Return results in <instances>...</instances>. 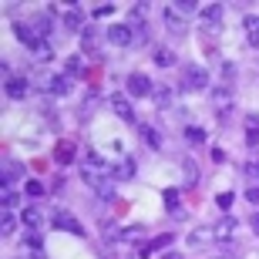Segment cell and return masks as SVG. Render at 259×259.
I'll return each instance as SVG.
<instances>
[{"label":"cell","mask_w":259,"mask_h":259,"mask_svg":"<svg viewBox=\"0 0 259 259\" xmlns=\"http://www.w3.org/2000/svg\"><path fill=\"white\" fill-rule=\"evenodd\" d=\"M34 30H37V37H40V40H44V37L51 34V17H48V14L34 17Z\"/></svg>","instance_id":"44dd1931"},{"label":"cell","mask_w":259,"mask_h":259,"mask_svg":"<svg viewBox=\"0 0 259 259\" xmlns=\"http://www.w3.org/2000/svg\"><path fill=\"white\" fill-rule=\"evenodd\" d=\"M246 172H249L252 179H259V155H256V158H249V165H246Z\"/></svg>","instance_id":"ab89813d"},{"label":"cell","mask_w":259,"mask_h":259,"mask_svg":"<svg viewBox=\"0 0 259 259\" xmlns=\"http://www.w3.org/2000/svg\"><path fill=\"white\" fill-rule=\"evenodd\" d=\"M182 168H185V185H195V162H192V158H185Z\"/></svg>","instance_id":"f546056e"},{"label":"cell","mask_w":259,"mask_h":259,"mask_svg":"<svg viewBox=\"0 0 259 259\" xmlns=\"http://www.w3.org/2000/svg\"><path fill=\"white\" fill-rule=\"evenodd\" d=\"M118 179H125V182H132V179H135V158H121V168H118Z\"/></svg>","instance_id":"d4e9b609"},{"label":"cell","mask_w":259,"mask_h":259,"mask_svg":"<svg viewBox=\"0 0 259 259\" xmlns=\"http://www.w3.org/2000/svg\"><path fill=\"white\" fill-rule=\"evenodd\" d=\"M115 14V4H101V7L95 10V17H111Z\"/></svg>","instance_id":"74e56055"},{"label":"cell","mask_w":259,"mask_h":259,"mask_svg":"<svg viewBox=\"0 0 259 259\" xmlns=\"http://www.w3.org/2000/svg\"><path fill=\"white\" fill-rule=\"evenodd\" d=\"M10 179H24V165L20 162H7V168H4V182H10Z\"/></svg>","instance_id":"cb8c5ba5"},{"label":"cell","mask_w":259,"mask_h":259,"mask_svg":"<svg viewBox=\"0 0 259 259\" xmlns=\"http://www.w3.org/2000/svg\"><path fill=\"white\" fill-rule=\"evenodd\" d=\"M27 195L30 199H40V195H44V185L40 182H27Z\"/></svg>","instance_id":"d590c367"},{"label":"cell","mask_w":259,"mask_h":259,"mask_svg":"<svg viewBox=\"0 0 259 259\" xmlns=\"http://www.w3.org/2000/svg\"><path fill=\"white\" fill-rule=\"evenodd\" d=\"M242 27H246V40H249L252 48H259V17L249 14V17L242 20Z\"/></svg>","instance_id":"9a60e30c"},{"label":"cell","mask_w":259,"mask_h":259,"mask_svg":"<svg viewBox=\"0 0 259 259\" xmlns=\"http://www.w3.org/2000/svg\"><path fill=\"white\" fill-rule=\"evenodd\" d=\"M34 54H37L40 61H51V44H48V40H40L37 48H34Z\"/></svg>","instance_id":"836d02e7"},{"label":"cell","mask_w":259,"mask_h":259,"mask_svg":"<svg viewBox=\"0 0 259 259\" xmlns=\"http://www.w3.org/2000/svg\"><path fill=\"white\" fill-rule=\"evenodd\" d=\"M162 199H165V209H168V212H175V215H182V202H179V189H165V192H162Z\"/></svg>","instance_id":"e0dca14e"},{"label":"cell","mask_w":259,"mask_h":259,"mask_svg":"<svg viewBox=\"0 0 259 259\" xmlns=\"http://www.w3.org/2000/svg\"><path fill=\"white\" fill-rule=\"evenodd\" d=\"M182 88H185V91H205V88H209V74H205V67H199V64L185 67Z\"/></svg>","instance_id":"3957f363"},{"label":"cell","mask_w":259,"mask_h":259,"mask_svg":"<svg viewBox=\"0 0 259 259\" xmlns=\"http://www.w3.org/2000/svg\"><path fill=\"white\" fill-rule=\"evenodd\" d=\"M165 246H172V232H162V236H155L152 242L138 246V249H135V256H138V259H148L155 249H165Z\"/></svg>","instance_id":"8992f818"},{"label":"cell","mask_w":259,"mask_h":259,"mask_svg":"<svg viewBox=\"0 0 259 259\" xmlns=\"http://www.w3.org/2000/svg\"><path fill=\"white\" fill-rule=\"evenodd\" d=\"M165 27L172 30V34H185V27H189V24H185L182 14H175V10L168 7V10H165Z\"/></svg>","instance_id":"5bb4252c"},{"label":"cell","mask_w":259,"mask_h":259,"mask_svg":"<svg viewBox=\"0 0 259 259\" xmlns=\"http://www.w3.org/2000/svg\"><path fill=\"white\" fill-rule=\"evenodd\" d=\"M185 142H189V145H202V142H205V132L195 128V125H189V128H185Z\"/></svg>","instance_id":"484cf974"},{"label":"cell","mask_w":259,"mask_h":259,"mask_svg":"<svg viewBox=\"0 0 259 259\" xmlns=\"http://www.w3.org/2000/svg\"><path fill=\"white\" fill-rule=\"evenodd\" d=\"M54 229H61V232H71V236H84V226H81V222L74 219V215H71V212H64V209H58L54 212Z\"/></svg>","instance_id":"277c9868"},{"label":"cell","mask_w":259,"mask_h":259,"mask_svg":"<svg viewBox=\"0 0 259 259\" xmlns=\"http://www.w3.org/2000/svg\"><path fill=\"white\" fill-rule=\"evenodd\" d=\"M14 34H17L20 44H27L30 51L40 44V37H37V30H34V24H14Z\"/></svg>","instance_id":"7c38bea8"},{"label":"cell","mask_w":259,"mask_h":259,"mask_svg":"<svg viewBox=\"0 0 259 259\" xmlns=\"http://www.w3.org/2000/svg\"><path fill=\"white\" fill-rule=\"evenodd\" d=\"M17 229V219H14V212L4 209V236H10V232Z\"/></svg>","instance_id":"83f0119b"},{"label":"cell","mask_w":259,"mask_h":259,"mask_svg":"<svg viewBox=\"0 0 259 259\" xmlns=\"http://www.w3.org/2000/svg\"><path fill=\"white\" fill-rule=\"evenodd\" d=\"M81 48H84V51H95V48H98V34H95V27H84V30H81Z\"/></svg>","instance_id":"7402d4cb"},{"label":"cell","mask_w":259,"mask_h":259,"mask_svg":"<svg viewBox=\"0 0 259 259\" xmlns=\"http://www.w3.org/2000/svg\"><path fill=\"white\" fill-rule=\"evenodd\" d=\"M215 205H219L222 212H229V205H232V192H219V195H215Z\"/></svg>","instance_id":"1f68e13d"},{"label":"cell","mask_w":259,"mask_h":259,"mask_svg":"<svg viewBox=\"0 0 259 259\" xmlns=\"http://www.w3.org/2000/svg\"><path fill=\"white\" fill-rule=\"evenodd\" d=\"M168 7H172L175 14H182V17H192L195 10H199V7H195V4H189V0H185V4H168Z\"/></svg>","instance_id":"4316f807"},{"label":"cell","mask_w":259,"mask_h":259,"mask_svg":"<svg viewBox=\"0 0 259 259\" xmlns=\"http://www.w3.org/2000/svg\"><path fill=\"white\" fill-rule=\"evenodd\" d=\"M24 246H27V252H34V256H37V252L44 249V242H40L37 232H34V236H27V242H24Z\"/></svg>","instance_id":"f1b7e54d"},{"label":"cell","mask_w":259,"mask_h":259,"mask_svg":"<svg viewBox=\"0 0 259 259\" xmlns=\"http://www.w3.org/2000/svg\"><path fill=\"white\" fill-rule=\"evenodd\" d=\"M20 219H24V226H30V229H37L40 222H44V219H40V209H37V205L24 209V215H20Z\"/></svg>","instance_id":"ffe728a7"},{"label":"cell","mask_w":259,"mask_h":259,"mask_svg":"<svg viewBox=\"0 0 259 259\" xmlns=\"http://www.w3.org/2000/svg\"><path fill=\"white\" fill-rule=\"evenodd\" d=\"M4 91H7L10 101H24V98L30 95V84L24 77H10V81H4Z\"/></svg>","instance_id":"ba28073f"},{"label":"cell","mask_w":259,"mask_h":259,"mask_svg":"<svg viewBox=\"0 0 259 259\" xmlns=\"http://www.w3.org/2000/svg\"><path fill=\"white\" fill-rule=\"evenodd\" d=\"M54 158H58L61 165H67V162H74V145H71V142H61L58 148H54Z\"/></svg>","instance_id":"ac0fdd59"},{"label":"cell","mask_w":259,"mask_h":259,"mask_svg":"<svg viewBox=\"0 0 259 259\" xmlns=\"http://www.w3.org/2000/svg\"><path fill=\"white\" fill-rule=\"evenodd\" d=\"M165 259H179V256H165Z\"/></svg>","instance_id":"7bdbcfd3"},{"label":"cell","mask_w":259,"mask_h":259,"mask_svg":"<svg viewBox=\"0 0 259 259\" xmlns=\"http://www.w3.org/2000/svg\"><path fill=\"white\" fill-rule=\"evenodd\" d=\"M40 84L48 88L51 95L64 98V95H71V88H74V77H71V74H58V77H44Z\"/></svg>","instance_id":"5b68a950"},{"label":"cell","mask_w":259,"mask_h":259,"mask_svg":"<svg viewBox=\"0 0 259 259\" xmlns=\"http://www.w3.org/2000/svg\"><path fill=\"white\" fill-rule=\"evenodd\" d=\"M121 239H125V242H135V239H142V229H121Z\"/></svg>","instance_id":"8d00e7d4"},{"label":"cell","mask_w":259,"mask_h":259,"mask_svg":"<svg viewBox=\"0 0 259 259\" xmlns=\"http://www.w3.org/2000/svg\"><path fill=\"white\" fill-rule=\"evenodd\" d=\"M232 229H236V219H232V215H226V219H222L219 226L212 229V239H229Z\"/></svg>","instance_id":"2e32d148"},{"label":"cell","mask_w":259,"mask_h":259,"mask_svg":"<svg viewBox=\"0 0 259 259\" xmlns=\"http://www.w3.org/2000/svg\"><path fill=\"white\" fill-rule=\"evenodd\" d=\"M64 71H67L71 77H81V74H84V61L77 58V54H71V58L64 61Z\"/></svg>","instance_id":"d6986e66"},{"label":"cell","mask_w":259,"mask_h":259,"mask_svg":"<svg viewBox=\"0 0 259 259\" xmlns=\"http://www.w3.org/2000/svg\"><path fill=\"white\" fill-rule=\"evenodd\" d=\"M219 259H236V252H226V256H219Z\"/></svg>","instance_id":"b9f144b4"},{"label":"cell","mask_w":259,"mask_h":259,"mask_svg":"<svg viewBox=\"0 0 259 259\" xmlns=\"http://www.w3.org/2000/svg\"><path fill=\"white\" fill-rule=\"evenodd\" d=\"M138 138H142V142L148 145L152 152H158V148H162V145H165V138H162V135H158V132H155L152 125H138Z\"/></svg>","instance_id":"4fadbf2b"},{"label":"cell","mask_w":259,"mask_h":259,"mask_svg":"<svg viewBox=\"0 0 259 259\" xmlns=\"http://www.w3.org/2000/svg\"><path fill=\"white\" fill-rule=\"evenodd\" d=\"M215 105H226V108L232 105V95L226 91V88H219V91H215Z\"/></svg>","instance_id":"e575fe53"},{"label":"cell","mask_w":259,"mask_h":259,"mask_svg":"<svg viewBox=\"0 0 259 259\" xmlns=\"http://www.w3.org/2000/svg\"><path fill=\"white\" fill-rule=\"evenodd\" d=\"M252 232H256V236H259V212H256V215H252Z\"/></svg>","instance_id":"60d3db41"},{"label":"cell","mask_w":259,"mask_h":259,"mask_svg":"<svg viewBox=\"0 0 259 259\" xmlns=\"http://www.w3.org/2000/svg\"><path fill=\"white\" fill-rule=\"evenodd\" d=\"M222 17H226V7H222V4H209V7L202 10V27H209V30H219Z\"/></svg>","instance_id":"52a82bcc"},{"label":"cell","mask_w":259,"mask_h":259,"mask_svg":"<svg viewBox=\"0 0 259 259\" xmlns=\"http://www.w3.org/2000/svg\"><path fill=\"white\" fill-rule=\"evenodd\" d=\"M125 91H128L132 98H148V95H155V84H152V77H148V74L135 71V74H128Z\"/></svg>","instance_id":"7a4b0ae2"},{"label":"cell","mask_w":259,"mask_h":259,"mask_svg":"<svg viewBox=\"0 0 259 259\" xmlns=\"http://www.w3.org/2000/svg\"><path fill=\"white\" fill-rule=\"evenodd\" d=\"M61 20H64V27H71V30H84V10L77 7V4L61 10Z\"/></svg>","instance_id":"9c48e42d"},{"label":"cell","mask_w":259,"mask_h":259,"mask_svg":"<svg viewBox=\"0 0 259 259\" xmlns=\"http://www.w3.org/2000/svg\"><path fill=\"white\" fill-rule=\"evenodd\" d=\"M111 108H115V115L121 118V121H128V125H135V121H138V118H135L132 101H128L125 95H115V98H111Z\"/></svg>","instance_id":"30bf717a"},{"label":"cell","mask_w":259,"mask_h":259,"mask_svg":"<svg viewBox=\"0 0 259 259\" xmlns=\"http://www.w3.org/2000/svg\"><path fill=\"white\" fill-rule=\"evenodd\" d=\"M108 40H111L115 48H128V44L135 40V34H132V27H128V24H115V27L108 30Z\"/></svg>","instance_id":"8fae6325"},{"label":"cell","mask_w":259,"mask_h":259,"mask_svg":"<svg viewBox=\"0 0 259 259\" xmlns=\"http://www.w3.org/2000/svg\"><path fill=\"white\" fill-rule=\"evenodd\" d=\"M246 142L259 145V121H249V132H246Z\"/></svg>","instance_id":"d6a6232c"},{"label":"cell","mask_w":259,"mask_h":259,"mask_svg":"<svg viewBox=\"0 0 259 259\" xmlns=\"http://www.w3.org/2000/svg\"><path fill=\"white\" fill-rule=\"evenodd\" d=\"M115 175H118L115 168H108V165L101 162V158H98L95 152L88 155V165H84V182H88V185H91V189L98 192V199L115 202V182H111Z\"/></svg>","instance_id":"6da1fadb"},{"label":"cell","mask_w":259,"mask_h":259,"mask_svg":"<svg viewBox=\"0 0 259 259\" xmlns=\"http://www.w3.org/2000/svg\"><path fill=\"white\" fill-rule=\"evenodd\" d=\"M246 199H249V205H259V189H256V185L246 189Z\"/></svg>","instance_id":"f35d334b"},{"label":"cell","mask_w":259,"mask_h":259,"mask_svg":"<svg viewBox=\"0 0 259 259\" xmlns=\"http://www.w3.org/2000/svg\"><path fill=\"white\" fill-rule=\"evenodd\" d=\"M155 101L158 105H168L172 101V88H155Z\"/></svg>","instance_id":"4dcf8cb0"},{"label":"cell","mask_w":259,"mask_h":259,"mask_svg":"<svg viewBox=\"0 0 259 259\" xmlns=\"http://www.w3.org/2000/svg\"><path fill=\"white\" fill-rule=\"evenodd\" d=\"M155 64H158V67H172V64H175V54H172L168 48L155 51Z\"/></svg>","instance_id":"603a6c76"}]
</instances>
